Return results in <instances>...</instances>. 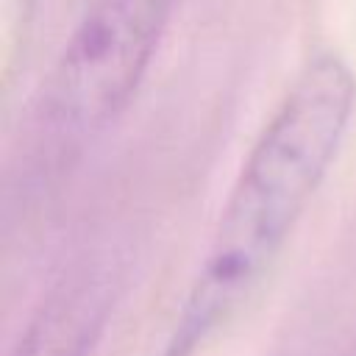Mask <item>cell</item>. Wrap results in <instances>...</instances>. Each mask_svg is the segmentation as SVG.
<instances>
[{"mask_svg": "<svg viewBox=\"0 0 356 356\" xmlns=\"http://www.w3.org/2000/svg\"><path fill=\"white\" fill-rule=\"evenodd\" d=\"M356 106V75L317 50L284 89L225 195L161 356H197L270 273L325 181Z\"/></svg>", "mask_w": 356, "mask_h": 356, "instance_id": "1", "label": "cell"}, {"mask_svg": "<svg viewBox=\"0 0 356 356\" xmlns=\"http://www.w3.org/2000/svg\"><path fill=\"white\" fill-rule=\"evenodd\" d=\"M114 306V275L97 264L64 275L28 320L11 356H89Z\"/></svg>", "mask_w": 356, "mask_h": 356, "instance_id": "3", "label": "cell"}, {"mask_svg": "<svg viewBox=\"0 0 356 356\" xmlns=\"http://www.w3.org/2000/svg\"><path fill=\"white\" fill-rule=\"evenodd\" d=\"M175 0H89L61 42L36 103L44 147L75 150L136 97Z\"/></svg>", "mask_w": 356, "mask_h": 356, "instance_id": "2", "label": "cell"}]
</instances>
